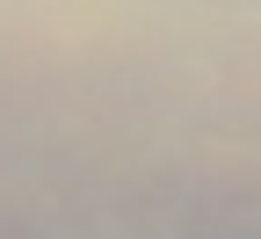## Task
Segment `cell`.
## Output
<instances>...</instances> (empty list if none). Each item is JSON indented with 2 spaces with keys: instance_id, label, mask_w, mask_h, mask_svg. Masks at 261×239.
<instances>
[{
  "instance_id": "cell-1",
  "label": "cell",
  "mask_w": 261,
  "mask_h": 239,
  "mask_svg": "<svg viewBox=\"0 0 261 239\" xmlns=\"http://www.w3.org/2000/svg\"><path fill=\"white\" fill-rule=\"evenodd\" d=\"M8 87H15V80H8ZM15 101H22V94H15ZM22 116H29V109H22ZM29 130H37V123H29ZM37 145H44V130H37ZM44 152H51V145H44ZM51 167H58V160H51Z\"/></svg>"
}]
</instances>
